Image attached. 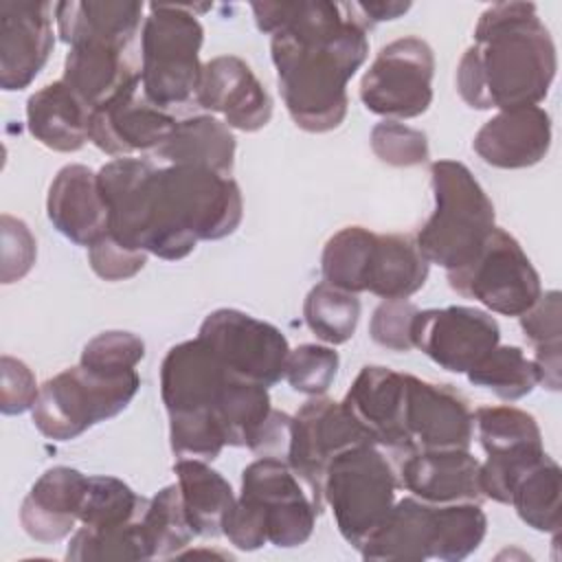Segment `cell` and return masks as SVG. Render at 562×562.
Listing matches in <instances>:
<instances>
[{
    "instance_id": "32",
    "label": "cell",
    "mask_w": 562,
    "mask_h": 562,
    "mask_svg": "<svg viewBox=\"0 0 562 562\" xmlns=\"http://www.w3.org/2000/svg\"><path fill=\"white\" fill-rule=\"evenodd\" d=\"M147 503L149 498L138 496L116 476H88L79 527L88 531H108L132 525L143 516Z\"/></svg>"
},
{
    "instance_id": "43",
    "label": "cell",
    "mask_w": 562,
    "mask_h": 562,
    "mask_svg": "<svg viewBox=\"0 0 562 562\" xmlns=\"http://www.w3.org/2000/svg\"><path fill=\"white\" fill-rule=\"evenodd\" d=\"M145 358V342L123 329H110L97 334L92 340L86 342L79 364L99 369V371H110V373H121V371H132L136 364Z\"/></svg>"
},
{
    "instance_id": "29",
    "label": "cell",
    "mask_w": 562,
    "mask_h": 562,
    "mask_svg": "<svg viewBox=\"0 0 562 562\" xmlns=\"http://www.w3.org/2000/svg\"><path fill=\"white\" fill-rule=\"evenodd\" d=\"M430 263L408 235L375 233L364 292L384 301H402L424 288Z\"/></svg>"
},
{
    "instance_id": "11",
    "label": "cell",
    "mask_w": 562,
    "mask_h": 562,
    "mask_svg": "<svg viewBox=\"0 0 562 562\" xmlns=\"http://www.w3.org/2000/svg\"><path fill=\"white\" fill-rule=\"evenodd\" d=\"M239 496L263 512L268 542L281 549L305 544L323 512L288 461L270 457H259L244 468Z\"/></svg>"
},
{
    "instance_id": "5",
    "label": "cell",
    "mask_w": 562,
    "mask_h": 562,
    "mask_svg": "<svg viewBox=\"0 0 562 562\" xmlns=\"http://www.w3.org/2000/svg\"><path fill=\"white\" fill-rule=\"evenodd\" d=\"M204 7V4H202ZM193 4L151 2L140 29V86L160 110L195 105L204 29Z\"/></svg>"
},
{
    "instance_id": "45",
    "label": "cell",
    "mask_w": 562,
    "mask_h": 562,
    "mask_svg": "<svg viewBox=\"0 0 562 562\" xmlns=\"http://www.w3.org/2000/svg\"><path fill=\"white\" fill-rule=\"evenodd\" d=\"M92 272L105 281H125L138 274L147 263V252L119 244L110 233L88 248Z\"/></svg>"
},
{
    "instance_id": "10",
    "label": "cell",
    "mask_w": 562,
    "mask_h": 562,
    "mask_svg": "<svg viewBox=\"0 0 562 562\" xmlns=\"http://www.w3.org/2000/svg\"><path fill=\"white\" fill-rule=\"evenodd\" d=\"M198 338L235 375L263 384H277L285 375L290 353L288 338L272 323L259 321L241 310L220 307L211 312L198 331Z\"/></svg>"
},
{
    "instance_id": "26",
    "label": "cell",
    "mask_w": 562,
    "mask_h": 562,
    "mask_svg": "<svg viewBox=\"0 0 562 562\" xmlns=\"http://www.w3.org/2000/svg\"><path fill=\"white\" fill-rule=\"evenodd\" d=\"M90 108L61 81L46 83L26 101V127L53 151H79L90 140Z\"/></svg>"
},
{
    "instance_id": "44",
    "label": "cell",
    "mask_w": 562,
    "mask_h": 562,
    "mask_svg": "<svg viewBox=\"0 0 562 562\" xmlns=\"http://www.w3.org/2000/svg\"><path fill=\"white\" fill-rule=\"evenodd\" d=\"M419 310L408 303L406 299L402 301H382L371 316L369 323V334L371 340L384 349L391 351H411L413 340H411V329L415 314Z\"/></svg>"
},
{
    "instance_id": "33",
    "label": "cell",
    "mask_w": 562,
    "mask_h": 562,
    "mask_svg": "<svg viewBox=\"0 0 562 562\" xmlns=\"http://www.w3.org/2000/svg\"><path fill=\"white\" fill-rule=\"evenodd\" d=\"M375 233L364 226H345L334 233L321 255L323 279L347 292H364Z\"/></svg>"
},
{
    "instance_id": "8",
    "label": "cell",
    "mask_w": 562,
    "mask_h": 562,
    "mask_svg": "<svg viewBox=\"0 0 562 562\" xmlns=\"http://www.w3.org/2000/svg\"><path fill=\"white\" fill-rule=\"evenodd\" d=\"M450 288L503 316H520L542 294L540 274L522 246L494 226L479 255L463 268L448 270Z\"/></svg>"
},
{
    "instance_id": "16",
    "label": "cell",
    "mask_w": 562,
    "mask_h": 562,
    "mask_svg": "<svg viewBox=\"0 0 562 562\" xmlns=\"http://www.w3.org/2000/svg\"><path fill=\"white\" fill-rule=\"evenodd\" d=\"M55 4L37 0L0 2V86L24 90L46 66L53 46Z\"/></svg>"
},
{
    "instance_id": "30",
    "label": "cell",
    "mask_w": 562,
    "mask_h": 562,
    "mask_svg": "<svg viewBox=\"0 0 562 562\" xmlns=\"http://www.w3.org/2000/svg\"><path fill=\"white\" fill-rule=\"evenodd\" d=\"M173 472L193 533L202 538L222 536L224 518L237 498L231 483L202 459H176Z\"/></svg>"
},
{
    "instance_id": "12",
    "label": "cell",
    "mask_w": 562,
    "mask_h": 562,
    "mask_svg": "<svg viewBox=\"0 0 562 562\" xmlns=\"http://www.w3.org/2000/svg\"><path fill=\"white\" fill-rule=\"evenodd\" d=\"M358 443L373 441L345 411L342 402L314 395L294 415L288 465L307 485L321 507L325 505L323 479L329 461Z\"/></svg>"
},
{
    "instance_id": "31",
    "label": "cell",
    "mask_w": 562,
    "mask_h": 562,
    "mask_svg": "<svg viewBox=\"0 0 562 562\" xmlns=\"http://www.w3.org/2000/svg\"><path fill=\"white\" fill-rule=\"evenodd\" d=\"M560 494H562V472L560 465L544 454L536 465H531L516 483L509 505L516 509L518 518L540 531L560 533Z\"/></svg>"
},
{
    "instance_id": "27",
    "label": "cell",
    "mask_w": 562,
    "mask_h": 562,
    "mask_svg": "<svg viewBox=\"0 0 562 562\" xmlns=\"http://www.w3.org/2000/svg\"><path fill=\"white\" fill-rule=\"evenodd\" d=\"M435 544V505L415 496L395 501L386 520L358 549L364 560L422 562Z\"/></svg>"
},
{
    "instance_id": "2",
    "label": "cell",
    "mask_w": 562,
    "mask_h": 562,
    "mask_svg": "<svg viewBox=\"0 0 562 562\" xmlns=\"http://www.w3.org/2000/svg\"><path fill=\"white\" fill-rule=\"evenodd\" d=\"M257 29L270 35L285 110L296 127L323 134L342 125L347 83L369 57L367 29L327 0L252 2Z\"/></svg>"
},
{
    "instance_id": "9",
    "label": "cell",
    "mask_w": 562,
    "mask_h": 562,
    "mask_svg": "<svg viewBox=\"0 0 562 562\" xmlns=\"http://www.w3.org/2000/svg\"><path fill=\"white\" fill-rule=\"evenodd\" d=\"M435 53L408 35L380 48L360 81L362 105L386 121L422 116L432 103Z\"/></svg>"
},
{
    "instance_id": "21",
    "label": "cell",
    "mask_w": 562,
    "mask_h": 562,
    "mask_svg": "<svg viewBox=\"0 0 562 562\" xmlns=\"http://www.w3.org/2000/svg\"><path fill=\"white\" fill-rule=\"evenodd\" d=\"M551 147V116L540 105L498 110L474 134L472 149L496 169L538 165Z\"/></svg>"
},
{
    "instance_id": "17",
    "label": "cell",
    "mask_w": 562,
    "mask_h": 562,
    "mask_svg": "<svg viewBox=\"0 0 562 562\" xmlns=\"http://www.w3.org/2000/svg\"><path fill=\"white\" fill-rule=\"evenodd\" d=\"M342 406L382 450H391L393 457L411 450L404 426L406 373L382 364L362 367L345 393Z\"/></svg>"
},
{
    "instance_id": "38",
    "label": "cell",
    "mask_w": 562,
    "mask_h": 562,
    "mask_svg": "<svg viewBox=\"0 0 562 562\" xmlns=\"http://www.w3.org/2000/svg\"><path fill=\"white\" fill-rule=\"evenodd\" d=\"M487 531L481 503L435 505V544L430 558L459 562L474 553Z\"/></svg>"
},
{
    "instance_id": "18",
    "label": "cell",
    "mask_w": 562,
    "mask_h": 562,
    "mask_svg": "<svg viewBox=\"0 0 562 562\" xmlns=\"http://www.w3.org/2000/svg\"><path fill=\"white\" fill-rule=\"evenodd\" d=\"M195 108L222 114L224 123L239 132H257L272 119L268 90L237 55H220L202 66Z\"/></svg>"
},
{
    "instance_id": "25",
    "label": "cell",
    "mask_w": 562,
    "mask_h": 562,
    "mask_svg": "<svg viewBox=\"0 0 562 562\" xmlns=\"http://www.w3.org/2000/svg\"><path fill=\"white\" fill-rule=\"evenodd\" d=\"M140 77L130 50L105 44L70 46L61 81L94 112Z\"/></svg>"
},
{
    "instance_id": "7",
    "label": "cell",
    "mask_w": 562,
    "mask_h": 562,
    "mask_svg": "<svg viewBox=\"0 0 562 562\" xmlns=\"http://www.w3.org/2000/svg\"><path fill=\"white\" fill-rule=\"evenodd\" d=\"M397 474L375 443H358L336 454L323 479V501L331 507L340 536L360 549L395 505Z\"/></svg>"
},
{
    "instance_id": "1",
    "label": "cell",
    "mask_w": 562,
    "mask_h": 562,
    "mask_svg": "<svg viewBox=\"0 0 562 562\" xmlns=\"http://www.w3.org/2000/svg\"><path fill=\"white\" fill-rule=\"evenodd\" d=\"M110 213V235L147 255L178 261L198 241L233 235L244 217V200L231 176L202 167H156L143 158H114L99 171Z\"/></svg>"
},
{
    "instance_id": "20",
    "label": "cell",
    "mask_w": 562,
    "mask_h": 562,
    "mask_svg": "<svg viewBox=\"0 0 562 562\" xmlns=\"http://www.w3.org/2000/svg\"><path fill=\"white\" fill-rule=\"evenodd\" d=\"M231 373L200 338L173 345L160 364V397L171 413H213Z\"/></svg>"
},
{
    "instance_id": "48",
    "label": "cell",
    "mask_w": 562,
    "mask_h": 562,
    "mask_svg": "<svg viewBox=\"0 0 562 562\" xmlns=\"http://www.w3.org/2000/svg\"><path fill=\"white\" fill-rule=\"evenodd\" d=\"M2 386H0V411L4 415H20L33 408L40 386L33 371L13 356H2Z\"/></svg>"
},
{
    "instance_id": "37",
    "label": "cell",
    "mask_w": 562,
    "mask_h": 562,
    "mask_svg": "<svg viewBox=\"0 0 562 562\" xmlns=\"http://www.w3.org/2000/svg\"><path fill=\"white\" fill-rule=\"evenodd\" d=\"M474 428L485 454L536 450L542 432L536 417L516 406H481L474 411Z\"/></svg>"
},
{
    "instance_id": "40",
    "label": "cell",
    "mask_w": 562,
    "mask_h": 562,
    "mask_svg": "<svg viewBox=\"0 0 562 562\" xmlns=\"http://www.w3.org/2000/svg\"><path fill=\"white\" fill-rule=\"evenodd\" d=\"M169 443L178 459L213 461L226 446L220 424L209 411L169 415Z\"/></svg>"
},
{
    "instance_id": "14",
    "label": "cell",
    "mask_w": 562,
    "mask_h": 562,
    "mask_svg": "<svg viewBox=\"0 0 562 562\" xmlns=\"http://www.w3.org/2000/svg\"><path fill=\"white\" fill-rule=\"evenodd\" d=\"M404 426L413 450H470L474 413L468 397L450 384L406 373Z\"/></svg>"
},
{
    "instance_id": "49",
    "label": "cell",
    "mask_w": 562,
    "mask_h": 562,
    "mask_svg": "<svg viewBox=\"0 0 562 562\" xmlns=\"http://www.w3.org/2000/svg\"><path fill=\"white\" fill-rule=\"evenodd\" d=\"M292 419L294 415L281 413V411H270L268 419L255 435L252 443L248 446L250 452L257 457H270V459H281L288 461L290 452V441H292Z\"/></svg>"
},
{
    "instance_id": "42",
    "label": "cell",
    "mask_w": 562,
    "mask_h": 562,
    "mask_svg": "<svg viewBox=\"0 0 562 562\" xmlns=\"http://www.w3.org/2000/svg\"><path fill=\"white\" fill-rule=\"evenodd\" d=\"M373 154L391 167H417L430 158L428 136L397 121H382L371 130Z\"/></svg>"
},
{
    "instance_id": "22",
    "label": "cell",
    "mask_w": 562,
    "mask_h": 562,
    "mask_svg": "<svg viewBox=\"0 0 562 562\" xmlns=\"http://www.w3.org/2000/svg\"><path fill=\"white\" fill-rule=\"evenodd\" d=\"M46 215L66 239L86 248L110 231L99 178L86 165H66L57 171L48 187Z\"/></svg>"
},
{
    "instance_id": "15",
    "label": "cell",
    "mask_w": 562,
    "mask_h": 562,
    "mask_svg": "<svg viewBox=\"0 0 562 562\" xmlns=\"http://www.w3.org/2000/svg\"><path fill=\"white\" fill-rule=\"evenodd\" d=\"M171 112L154 105L134 79L114 99L90 114V143L114 158H130L140 151L154 154L173 132Z\"/></svg>"
},
{
    "instance_id": "36",
    "label": "cell",
    "mask_w": 562,
    "mask_h": 562,
    "mask_svg": "<svg viewBox=\"0 0 562 562\" xmlns=\"http://www.w3.org/2000/svg\"><path fill=\"white\" fill-rule=\"evenodd\" d=\"M140 529L151 558L180 555V551L191 542L195 533L184 514L178 483L162 487L149 498L140 516Z\"/></svg>"
},
{
    "instance_id": "51",
    "label": "cell",
    "mask_w": 562,
    "mask_h": 562,
    "mask_svg": "<svg viewBox=\"0 0 562 562\" xmlns=\"http://www.w3.org/2000/svg\"><path fill=\"white\" fill-rule=\"evenodd\" d=\"M533 367L538 373V384H542L549 391H560L562 386V345H547L533 349Z\"/></svg>"
},
{
    "instance_id": "13",
    "label": "cell",
    "mask_w": 562,
    "mask_h": 562,
    "mask_svg": "<svg viewBox=\"0 0 562 562\" xmlns=\"http://www.w3.org/2000/svg\"><path fill=\"white\" fill-rule=\"evenodd\" d=\"M413 347L450 373H468L501 340L498 323L483 310L448 305L422 310L411 329Z\"/></svg>"
},
{
    "instance_id": "50",
    "label": "cell",
    "mask_w": 562,
    "mask_h": 562,
    "mask_svg": "<svg viewBox=\"0 0 562 562\" xmlns=\"http://www.w3.org/2000/svg\"><path fill=\"white\" fill-rule=\"evenodd\" d=\"M345 11L356 18L367 31L378 24V22H386V20H397L402 18L408 9L411 2H397V0H375V2H345L342 4Z\"/></svg>"
},
{
    "instance_id": "39",
    "label": "cell",
    "mask_w": 562,
    "mask_h": 562,
    "mask_svg": "<svg viewBox=\"0 0 562 562\" xmlns=\"http://www.w3.org/2000/svg\"><path fill=\"white\" fill-rule=\"evenodd\" d=\"M66 560H72V562L151 560V553L145 542L140 518H138L132 525L108 529V531H88L83 527H77L70 536Z\"/></svg>"
},
{
    "instance_id": "24",
    "label": "cell",
    "mask_w": 562,
    "mask_h": 562,
    "mask_svg": "<svg viewBox=\"0 0 562 562\" xmlns=\"http://www.w3.org/2000/svg\"><path fill=\"white\" fill-rule=\"evenodd\" d=\"M143 2L136 0H70L55 4V22L61 42L105 44L130 50L143 29Z\"/></svg>"
},
{
    "instance_id": "41",
    "label": "cell",
    "mask_w": 562,
    "mask_h": 562,
    "mask_svg": "<svg viewBox=\"0 0 562 562\" xmlns=\"http://www.w3.org/2000/svg\"><path fill=\"white\" fill-rule=\"evenodd\" d=\"M338 351L329 345L305 342L296 349H290L285 360V380L288 384L303 395H323L338 373Z\"/></svg>"
},
{
    "instance_id": "3",
    "label": "cell",
    "mask_w": 562,
    "mask_h": 562,
    "mask_svg": "<svg viewBox=\"0 0 562 562\" xmlns=\"http://www.w3.org/2000/svg\"><path fill=\"white\" fill-rule=\"evenodd\" d=\"M558 70L555 44L531 2H496L457 66V92L474 110L538 105Z\"/></svg>"
},
{
    "instance_id": "19",
    "label": "cell",
    "mask_w": 562,
    "mask_h": 562,
    "mask_svg": "<svg viewBox=\"0 0 562 562\" xmlns=\"http://www.w3.org/2000/svg\"><path fill=\"white\" fill-rule=\"evenodd\" d=\"M397 483L430 505L481 503V463L470 450H413L395 457Z\"/></svg>"
},
{
    "instance_id": "28",
    "label": "cell",
    "mask_w": 562,
    "mask_h": 562,
    "mask_svg": "<svg viewBox=\"0 0 562 562\" xmlns=\"http://www.w3.org/2000/svg\"><path fill=\"white\" fill-rule=\"evenodd\" d=\"M235 136L213 114H195L176 123L169 138L151 154L165 165H189L231 176L235 165Z\"/></svg>"
},
{
    "instance_id": "23",
    "label": "cell",
    "mask_w": 562,
    "mask_h": 562,
    "mask_svg": "<svg viewBox=\"0 0 562 562\" xmlns=\"http://www.w3.org/2000/svg\"><path fill=\"white\" fill-rule=\"evenodd\" d=\"M88 476L68 465L48 468L24 496L20 507L22 529L37 542H59L75 531Z\"/></svg>"
},
{
    "instance_id": "4",
    "label": "cell",
    "mask_w": 562,
    "mask_h": 562,
    "mask_svg": "<svg viewBox=\"0 0 562 562\" xmlns=\"http://www.w3.org/2000/svg\"><path fill=\"white\" fill-rule=\"evenodd\" d=\"M435 209L415 235V244L428 263L446 272L470 263L494 231V204L472 176L457 160L430 165Z\"/></svg>"
},
{
    "instance_id": "6",
    "label": "cell",
    "mask_w": 562,
    "mask_h": 562,
    "mask_svg": "<svg viewBox=\"0 0 562 562\" xmlns=\"http://www.w3.org/2000/svg\"><path fill=\"white\" fill-rule=\"evenodd\" d=\"M140 386L136 369L110 373L83 364L64 369L40 384L31 408L35 428L53 441H70L88 428L116 417Z\"/></svg>"
},
{
    "instance_id": "46",
    "label": "cell",
    "mask_w": 562,
    "mask_h": 562,
    "mask_svg": "<svg viewBox=\"0 0 562 562\" xmlns=\"http://www.w3.org/2000/svg\"><path fill=\"white\" fill-rule=\"evenodd\" d=\"M2 283L20 281L35 263L37 244L29 226L4 213L2 215Z\"/></svg>"
},
{
    "instance_id": "34",
    "label": "cell",
    "mask_w": 562,
    "mask_h": 562,
    "mask_svg": "<svg viewBox=\"0 0 562 562\" xmlns=\"http://www.w3.org/2000/svg\"><path fill=\"white\" fill-rule=\"evenodd\" d=\"M303 318L310 331L327 342H347L360 321V299L353 292L340 290L327 281L316 283L303 301Z\"/></svg>"
},
{
    "instance_id": "47",
    "label": "cell",
    "mask_w": 562,
    "mask_h": 562,
    "mask_svg": "<svg viewBox=\"0 0 562 562\" xmlns=\"http://www.w3.org/2000/svg\"><path fill=\"white\" fill-rule=\"evenodd\" d=\"M527 342L536 347L562 345V296L558 290L542 292L538 301L518 316Z\"/></svg>"
},
{
    "instance_id": "35",
    "label": "cell",
    "mask_w": 562,
    "mask_h": 562,
    "mask_svg": "<svg viewBox=\"0 0 562 562\" xmlns=\"http://www.w3.org/2000/svg\"><path fill=\"white\" fill-rule=\"evenodd\" d=\"M465 375L474 386H483L505 402L529 395L538 384L533 360L514 345H496Z\"/></svg>"
}]
</instances>
